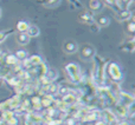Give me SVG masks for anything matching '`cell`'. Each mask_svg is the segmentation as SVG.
Instances as JSON below:
<instances>
[{
    "label": "cell",
    "instance_id": "1",
    "mask_svg": "<svg viewBox=\"0 0 135 125\" xmlns=\"http://www.w3.org/2000/svg\"><path fill=\"white\" fill-rule=\"evenodd\" d=\"M95 67H94V80H95L96 86L98 87H103L105 81V77H104V71H105V62L101 57H98L96 54L95 57Z\"/></svg>",
    "mask_w": 135,
    "mask_h": 125
},
{
    "label": "cell",
    "instance_id": "2",
    "mask_svg": "<svg viewBox=\"0 0 135 125\" xmlns=\"http://www.w3.org/2000/svg\"><path fill=\"white\" fill-rule=\"evenodd\" d=\"M20 99H21V96L17 95V96H14L13 98H11V99L1 103V104H0V111L6 112V111H13V110H17L19 107V105L21 104Z\"/></svg>",
    "mask_w": 135,
    "mask_h": 125
},
{
    "label": "cell",
    "instance_id": "3",
    "mask_svg": "<svg viewBox=\"0 0 135 125\" xmlns=\"http://www.w3.org/2000/svg\"><path fill=\"white\" fill-rule=\"evenodd\" d=\"M65 70L72 83H79L81 81V69L77 64H75V62L68 64L65 66Z\"/></svg>",
    "mask_w": 135,
    "mask_h": 125
},
{
    "label": "cell",
    "instance_id": "4",
    "mask_svg": "<svg viewBox=\"0 0 135 125\" xmlns=\"http://www.w3.org/2000/svg\"><path fill=\"white\" fill-rule=\"evenodd\" d=\"M119 104L122 105L124 107H131L132 105L134 104V97L129 93H126V92H120L119 95Z\"/></svg>",
    "mask_w": 135,
    "mask_h": 125
},
{
    "label": "cell",
    "instance_id": "5",
    "mask_svg": "<svg viewBox=\"0 0 135 125\" xmlns=\"http://www.w3.org/2000/svg\"><path fill=\"white\" fill-rule=\"evenodd\" d=\"M44 123V119H43L42 116L37 113H33V112H30V113H26L25 117V125H39Z\"/></svg>",
    "mask_w": 135,
    "mask_h": 125
},
{
    "label": "cell",
    "instance_id": "6",
    "mask_svg": "<svg viewBox=\"0 0 135 125\" xmlns=\"http://www.w3.org/2000/svg\"><path fill=\"white\" fill-rule=\"evenodd\" d=\"M108 73L110 74V77H112L115 81H120L122 79V72H121V70H120L119 65L115 64V62H112V64L108 66Z\"/></svg>",
    "mask_w": 135,
    "mask_h": 125
},
{
    "label": "cell",
    "instance_id": "7",
    "mask_svg": "<svg viewBox=\"0 0 135 125\" xmlns=\"http://www.w3.org/2000/svg\"><path fill=\"white\" fill-rule=\"evenodd\" d=\"M81 54H82V57H83V58H85V59L93 58V57L96 56V50L94 49L93 45L85 44V45H83V46H82V49H81Z\"/></svg>",
    "mask_w": 135,
    "mask_h": 125
},
{
    "label": "cell",
    "instance_id": "8",
    "mask_svg": "<svg viewBox=\"0 0 135 125\" xmlns=\"http://www.w3.org/2000/svg\"><path fill=\"white\" fill-rule=\"evenodd\" d=\"M2 122L7 123V125H18V119L12 111L2 112Z\"/></svg>",
    "mask_w": 135,
    "mask_h": 125
},
{
    "label": "cell",
    "instance_id": "9",
    "mask_svg": "<svg viewBox=\"0 0 135 125\" xmlns=\"http://www.w3.org/2000/svg\"><path fill=\"white\" fill-rule=\"evenodd\" d=\"M103 117H104V119H105L104 123L107 125L113 124L116 122V116H115V113H113L110 110H104V111H103Z\"/></svg>",
    "mask_w": 135,
    "mask_h": 125
},
{
    "label": "cell",
    "instance_id": "10",
    "mask_svg": "<svg viewBox=\"0 0 135 125\" xmlns=\"http://www.w3.org/2000/svg\"><path fill=\"white\" fill-rule=\"evenodd\" d=\"M40 103H42V106L45 107H51L52 104L55 103V99L52 97V95H44L40 99Z\"/></svg>",
    "mask_w": 135,
    "mask_h": 125
},
{
    "label": "cell",
    "instance_id": "11",
    "mask_svg": "<svg viewBox=\"0 0 135 125\" xmlns=\"http://www.w3.org/2000/svg\"><path fill=\"white\" fill-rule=\"evenodd\" d=\"M100 116L101 114H100V112L98 111H90V110H89L88 113L84 116V118L82 119V121L83 122H94V121H96Z\"/></svg>",
    "mask_w": 135,
    "mask_h": 125
},
{
    "label": "cell",
    "instance_id": "12",
    "mask_svg": "<svg viewBox=\"0 0 135 125\" xmlns=\"http://www.w3.org/2000/svg\"><path fill=\"white\" fill-rule=\"evenodd\" d=\"M4 62L7 66H14V65L18 64V59H17V57L14 54H7L4 58Z\"/></svg>",
    "mask_w": 135,
    "mask_h": 125
},
{
    "label": "cell",
    "instance_id": "13",
    "mask_svg": "<svg viewBox=\"0 0 135 125\" xmlns=\"http://www.w3.org/2000/svg\"><path fill=\"white\" fill-rule=\"evenodd\" d=\"M30 103H31V107H32V110H40V109H42L40 97H38V96H35V97L31 98Z\"/></svg>",
    "mask_w": 135,
    "mask_h": 125
},
{
    "label": "cell",
    "instance_id": "14",
    "mask_svg": "<svg viewBox=\"0 0 135 125\" xmlns=\"http://www.w3.org/2000/svg\"><path fill=\"white\" fill-rule=\"evenodd\" d=\"M26 34L28 35L30 38H35V37H38V35L40 34V31H39V28L37 27V26H28V28H27V31H26Z\"/></svg>",
    "mask_w": 135,
    "mask_h": 125
},
{
    "label": "cell",
    "instance_id": "15",
    "mask_svg": "<svg viewBox=\"0 0 135 125\" xmlns=\"http://www.w3.org/2000/svg\"><path fill=\"white\" fill-rule=\"evenodd\" d=\"M77 49H78V46L74 41H66L64 44V50H65V52H68V53H74V52L77 51Z\"/></svg>",
    "mask_w": 135,
    "mask_h": 125
},
{
    "label": "cell",
    "instance_id": "16",
    "mask_svg": "<svg viewBox=\"0 0 135 125\" xmlns=\"http://www.w3.org/2000/svg\"><path fill=\"white\" fill-rule=\"evenodd\" d=\"M57 76H58V73H57V71L54 69H50V70L47 69L46 73H45V78H46L49 81H51V83L57 78Z\"/></svg>",
    "mask_w": 135,
    "mask_h": 125
},
{
    "label": "cell",
    "instance_id": "17",
    "mask_svg": "<svg viewBox=\"0 0 135 125\" xmlns=\"http://www.w3.org/2000/svg\"><path fill=\"white\" fill-rule=\"evenodd\" d=\"M89 7H90L91 9H94V11H101V8H102V4H101L100 0H90V2H89Z\"/></svg>",
    "mask_w": 135,
    "mask_h": 125
},
{
    "label": "cell",
    "instance_id": "18",
    "mask_svg": "<svg viewBox=\"0 0 135 125\" xmlns=\"http://www.w3.org/2000/svg\"><path fill=\"white\" fill-rule=\"evenodd\" d=\"M79 19H82V21H84V23L89 24V25H91V24L94 23L93 17H91V14H89L88 12H84V13H82L81 17H79Z\"/></svg>",
    "mask_w": 135,
    "mask_h": 125
},
{
    "label": "cell",
    "instance_id": "19",
    "mask_svg": "<svg viewBox=\"0 0 135 125\" xmlns=\"http://www.w3.org/2000/svg\"><path fill=\"white\" fill-rule=\"evenodd\" d=\"M17 40H18L19 44L25 45L30 41V37H28L26 33H20V34H18V37H17Z\"/></svg>",
    "mask_w": 135,
    "mask_h": 125
},
{
    "label": "cell",
    "instance_id": "20",
    "mask_svg": "<svg viewBox=\"0 0 135 125\" xmlns=\"http://www.w3.org/2000/svg\"><path fill=\"white\" fill-rule=\"evenodd\" d=\"M116 113H119L121 117L128 116V107H124L120 104H116Z\"/></svg>",
    "mask_w": 135,
    "mask_h": 125
},
{
    "label": "cell",
    "instance_id": "21",
    "mask_svg": "<svg viewBox=\"0 0 135 125\" xmlns=\"http://www.w3.org/2000/svg\"><path fill=\"white\" fill-rule=\"evenodd\" d=\"M96 23L98 24V26L104 27V26L109 25V18H108V17H100V18H97Z\"/></svg>",
    "mask_w": 135,
    "mask_h": 125
},
{
    "label": "cell",
    "instance_id": "22",
    "mask_svg": "<svg viewBox=\"0 0 135 125\" xmlns=\"http://www.w3.org/2000/svg\"><path fill=\"white\" fill-rule=\"evenodd\" d=\"M28 61H30V64L32 65V67L33 66H37V65H39V64H42V58H40L39 56H32L30 59H28Z\"/></svg>",
    "mask_w": 135,
    "mask_h": 125
},
{
    "label": "cell",
    "instance_id": "23",
    "mask_svg": "<svg viewBox=\"0 0 135 125\" xmlns=\"http://www.w3.org/2000/svg\"><path fill=\"white\" fill-rule=\"evenodd\" d=\"M28 26H30V25H28L26 21H19L18 25H17V28H18L21 33H24V32H26V31H27Z\"/></svg>",
    "mask_w": 135,
    "mask_h": 125
},
{
    "label": "cell",
    "instance_id": "24",
    "mask_svg": "<svg viewBox=\"0 0 135 125\" xmlns=\"http://www.w3.org/2000/svg\"><path fill=\"white\" fill-rule=\"evenodd\" d=\"M132 17V12L131 11H122L119 15L120 20H128L129 18Z\"/></svg>",
    "mask_w": 135,
    "mask_h": 125
},
{
    "label": "cell",
    "instance_id": "25",
    "mask_svg": "<svg viewBox=\"0 0 135 125\" xmlns=\"http://www.w3.org/2000/svg\"><path fill=\"white\" fill-rule=\"evenodd\" d=\"M61 2V0H45L44 1V5L46 7H54L56 5H58Z\"/></svg>",
    "mask_w": 135,
    "mask_h": 125
},
{
    "label": "cell",
    "instance_id": "26",
    "mask_svg": "<svg viewBox=\"0 0 135 125\" xmlns=\"http://www.w3.org/2000/svg\"><path fill=\"white\" fill-rule=\"evenodd\" d=\"M16 57H17V59H23V60H25L26 59V52L23 51V50H20V51H18L16 53Z\"/></svg>",
    "mask_w": 135,
    "mask_h": 125
},
{
    "label": "cell",
    "instance_id": "27",
    "mask_svg": "<svg viewBox=\"0 0 135 125\" xmlns=\"http://www.w3.org/2000/svg\"><path fill=\"white\" fill-rule=\"evenodd\" d=\"M135 25H134V24L133 23H131V24H129V26H128V30H129V32H134V31H135Z\"/></svg>",
    "mask_w": 135,
    "mask_h": 125
},
{
    "label": "cell",
    "instance_id": "28",
    "mask_svg": "<svg viewBox=\"0 0 135 125\" xmlns=\"http://www.w3.org/2000/svg\"><path fill=\"white\" fill-rule=\"evenodd\" d=\"M5 37H6V33H2V32H0V43H1L2 40L5 39Z\"/></svg>",
    "mask_w": 135,
    "mask_h": 125
},
{
    "label": "cell",
    "instance_id": "29",
    "mask_svg": "<svg viewBox=\"0 0 135 125\" xmlns=\"http://www.w3.org/2000/svg\"><path fill=\"white\" fill-rule=\"evenodd\" d=\"M105 1H107V4H109V5H114L116 0H105Z\"/></svg>",
    "mask_w": 135,
    "mask_h": 125
},
{
    "label": "cell",
    "instance_id": "30",
    "mask_svg": "<svg viewBox=\"0 0 135 125\" xmlns=\"http://www.w3.org/2000/svg\"><path fill=\"white\" fill-rule=\"evenodd\" d=\"M95 125H107V124H105L104 122L101 121V122H96V124H95Z\"/></svg>",
    "mask_w": 135,
    "mask_h": 125
},
{
    "label": "cell",
    "instance_id": "31",
    "mask_svg": "<svg viewBox=\"0 0 135 125\" xmlns=\"http://www.w3.org/2000/svg\"><path fill=\"white\" fill-rule=\"evenodd\" d=\"M70 1H71V2H75V4H76V5H78V6H81V4H79V1H78V0H70Z\"/></svg>",
    "mask_w": 135,
    "mask_h": 125
},
{
    "label": "cell",
    "instance_id": "32",
    "mask_svg": "<svg viewBox=\"0 0 135 125\" xmlns=\"http://www.w3.org/2000/svg\"><path fill=\"white\" fill-rule=\"evenodd\" d=\"M119 125H129V123H127V122H122V123H120Z\"/></svg>",
    "mask_w": 135,
    "mask_h": 125
},
{
    "label": "cell",
    "instance_id": "33",
    "mask_svg": "<svg viewBox=\"0 0 135 125\" xmlns=\"http://www.w3.org/2000/svg\"><path fill=\"white\" fill-rule=\"evenodd\" d=\"M0 125H7V124L5 123V122H0Z\"/></svg>",
    "mask_w": 135,
    "mask_h": 125
},
{
    "label": "cell",
    "instance_id": "34",
    "mask_svg": "<svg viewBox=\"0 0 135 125\" xmlns=\"http://www.w3.org/2000/svg\"><path fill=\"white\" fill-rule=\"evenodd\" d=\"M124 1H128V2H131V1H133V0H124Z\"/></svg>",
    "mask_w": 135,
    "mask_h": 125
},
{
    "label": "cell",
    "instance_id": "35",
    "mask_svg": "<svg viewBox=\"0 0 135 125\" xmlns=\"http://www.w3.org/2000/svg\"><path fill=\"white\" fill-rule=\"evenodd\" d=\"M0 14H1V12H0Z\"/></svg>",
    "mask_w": 135,
    "mask_h": 125
}]
</instances>
